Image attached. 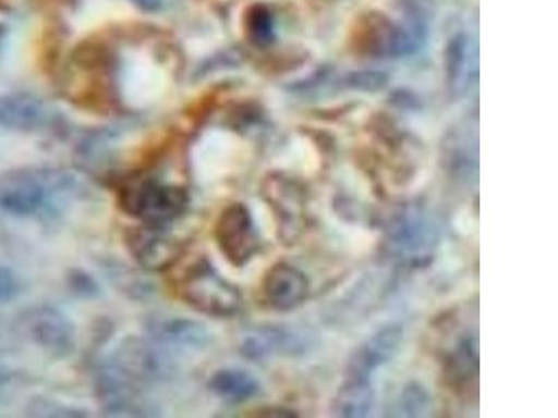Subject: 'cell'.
Wrapping results in <instances>:
<instances>
[{"mask_svg":"<svg viewBox=\"0 0 558 418\" xmlns=\"http://www.w3.org/2000/svg\"><path fill=\"white\" fill-rule=\"evenodd\" d=\"M73 187V177L57 169H20L0 179V211L16 218L51 213Z\"/></svg>","mask_w":558,"mask_h":418,"instance_id":"6da1fadb","label":"cell"},{"mask_svg":"<svg viewBox=\"0 0 558 418\" xmlns=\"http://www.w3.org/2000/svg\"><path fill=\"white\" fill-rule=\"evenodd\" d=\"M124 213L147 225L167 226L186 211L187 192L158 179L133 177L122 183L118 193Z\"/></svg>","mask_w":558,"mask_h":418,"instance_id":"7a4b0ae2","label":"cell"},{"mask_svg":"<svg viewBox=\"0 0 558 418\" xmlns=\"http://www.w3.org/2000/svg\"><path fill=\"white\" fill-rule=\"evenodd\" d=\"M183 300L194 310L209 317L235 316L242 305L238 287L229 283L207 260H202L187 271L181 283Z\"/></svg>","mask_w":558,"mask_h":418,"instance_id":"3957f363","label":"cell"},{"mask_svg":"<svg viewBox=\"0 0 558 418\" xmlns=\"http://www.w3.org/2000/svg\"><path fill=\"white\" fill-rule=\"evenodd\" d=\"M387 248L392 257L407 263H425L435 253L438 233L422 208H405L388 225Z\"/></svg>","mask_w":558,"mask_h":418,"instance_id":"277c9868","label":"cell"},{"mask_svg":"<svg viewBox=\"0 0 558 418\" xmlns=\"http://www.w3.org/2000/svg\"><path fill=\"white\" fill-rule=\"evenodd\" d=\"M19 327L35 345L54 356H68L76 345V328L66 314L51 306L28 308L20 316Z\"/></svg>","mask_w":558,"mask_h":418,"instance_id":"5b68a950","label":"cell"},{"mask_svg":"<svg viewBox=\"0 0 558 418\" xmlns=\"http://www.w3.org/2000/svg\"><path fill=\"white\" fill-rule=\"evenodd\" d=\"M441 161L446 171L466 183L476 182L480 173V127L477 116L453 124L441 143Z\"/></svg>","mask_w":558,"mask_h":418,"instance_id":"8992f818","label":"cell"},{"mask_svg":"<svg viewBox=\"0 0 558 418\" xmlns=\"http://www.w3.org/2000/svg\"><path fill=\"white\" fill-rule=\"evenodd\" d=\"M219 250L232 266L243 267L257 250V232L251 211L241 202L223 209L216 225Z\"/></svg>","mask_w":558,"mask_h":418,"instance_id":"52a82bcc","label":"cell"},{"mask_svg":"<svg viewBox=\"0 0 558 418\" xmlns=\"http://www.w3.org/2000/svg\"><path fill=\"white\" fill-rule=\"evenodd\" d=\"M128 251L140 267L147 271H163L172 267L182 256L183 244L166 226L147 225L129 229Z\"/></svg>","mask_w":558,"mask_h":418,"instance_id":"ba28073f","label":"cell"},{"mask_svg":"<svg viewBox=\"0 0 558 418\" xmlns=\"http://www.w3.org/2000/svg\"><path fill=\"white\" fill-rule=\"evenodd\" d=\"M114 367L137 383H157L173 374L171 358L153 343L129 337L114 352Z\"/></svg>","mask_w":558,"mask_h":418,"instance_id":"9c48e42d","label":"cell"},{"mask_svg":"<svg viewBox=\"0 0 558 418\" xmlns=\"http://www.w3.org/2000/svg\"><path fill=\"white\" fill-rule=\"evenodd\" d=\"M263 197L277 218L283 242L292 243L305 223V197L292 179L271 176L263 184Z\"/></svg>","mask_w":558,"mask_h":418,"instance_id":"30bf717a","label":"cell"},{"mask_svg":"<svg viewBox=\"0 0 558 418\" xmlns=\"http://www.w3.org/2000/svg\"><path fill=\"white\" fill-rule=\"evenodd\" d=\"M446 87L451 99L471 91L480 76V48L468 33H458L448 41L445 53Z\"/></svg>","mask_w":558,"mask_h":418,"instance_id":"8fae6325","label":"cell"},{"mask_svg":"<svg viewBox=\"0 0 558 418\" xmlns=\"http://www.w3.org/2000/svg\"><path fill=\"white\" fill-rule=\"evenodd\" d=\"M402 341L403 328L401 325L381 328L365 343H362L349 358L345 377L372 381L378 368L386 366L396 357Z\"/></svg>","mask_w":558,"mask_h":418,"instance_id":"7c38bea8","label":"cell"},{"mask_svg":"<svg viewBox=\"0 0 558 418\" xmlns=\"http://www.w3.org/2000/svg\"><path fill=\"white\" fill-rule=\"evenodd\" d=\"M365 41L368 52L377 58L407 57L421 42V28L416 23H397L380 16L368 23Z\"/></svg>","mask_w":558,"mask_h":418,"instance_id":"4fadbf2b","label":"cell"},{"mask_svg":"<svg viewBox=\"0 0 558 418\" xmlns=\"http://www.w3.org/2000/svg\"><path fill=\"white\" fill-rule=\"evenodd\" d=\"M263 295L272 310L281 312L295 310L307 298V276L296 267L279 262L264 276Z\"/></svg>","mask_w":558,"mask_h":418,"instance_id":"5bb4252c","label":"cell"},{"mask_svg":"<svg viewBox=\"0 0 558 418\" xmlns=\"http://www.w3.org/2000/svg\"><path fill=\"white\" fill-rule=\"evenodd\" d=\"M138 383L134 382L126 374H123L118 367L109 362L98 371L96 378V392L104 410L111 415H142L144 405L138 393Z\"/></svg>","mask_w":558,"mask_h":418,"instance_id":"9a60e30c","label":"cell"},{"mask_svg":"<svg viewBox=\"0 0 558 418\" xmlns=\"http://www.w3.org/2000/svg\"><path fill=\"white\" fill-rule=\"evenodd\" d=\"M146 327L159 345L181 351H202L211 340L207 328L191 318L154 317L147 321Z\"/></svg>","mask_w":558,"mask_h":418,"instance_id":"2e32d148","label":"cell"},{"mask_svg":"<svg viewBox=\"0 0 558 418\" xmlns=\"http://www.w3.org/2000/svg\"><path fill=\"white\" fill-rule=\"evenodd\" d=\"M41 99L27 93L0 94V127L13 132H37L48 123Z\"/></svg>","mask_w":558,"mask_h":418,"instance_id":"e0dca14e","label":"cell"},{"mask_svg":"<svg viewBox=\"0 0 558 418\" xmlns=\"http://www.w3.org/2000/svg\"><path fill=\"white\" fill-rule=\"evenodd\" d=\"M376 393L371 380L345 377L332 403L333 415L338 417H367L375 406Z\"/></svg>","mask_w":558,"mask_h":418,"instance_id":"ac0fdd59","label":"cell"},{"mask_svg":"<svg viewBox=\"0 0 558 418\" xmlns=\"http://www.w3.org/2000/svg\"><path fill=\"white\" fill-rule=\"evenodd\" d=\"M209 390L219 399L243 403L253 399L260 392V382L251 371L243 368H222L211 377Z\"/></svg>","mask_w":558,"mask_h":418,"instance_id":"d6986e66","label":"cell"},{"mask_svg":"<svg viewBox=\"0 0 558 418\" xmlns=\"http://www.w3.org/2000/svg\"><path fill=\"white\" fill-rule=\"evenodd\" d=\"M296 348L292 333L281 330H264L253 333L243 341L241 351L248 360H263L278 353H291Z\"/></svg>","mask_w":558,"mask_h":418,"instance_id":"ffe728a7","label":"cell"},{"mask_svg":"<svg viewBox=\"0 0 558 418\" xmlns=\"http://www.w3.org/2000/svg\"><path fill=\"white\" fill-rule=\"evenodd\" d=\"M447 372L457 388L476 381L480 374V353L475 336L463 337L448 361Z\"/></svg>","mask_w":558,"mask_h":418,"instance_id":"44dd1931","label":"cell"},{"mask_svg":"<svg viewBox=\"0 0 558 418\" xmlns=\"http://www.w3.org/2000/svg\"><path fill=\"white\" fill-rule=\"evenodd\" d=\"M430 405V395L421 383L412 382L401 393L400 407L403 416H423Z\"/></svg>","mask_w":558,"mask_h":418,"instance_id":"7402d4cb","label":"cell"},{"mask_svg":"<svg viewBox=\"0 0 558 418\" xmlns=\"http://www.w3.org/2000/svg\"><path fill=\"white\" fill-rule=\"evenodd\" d=\"M248 32L256 42L267 44L272 38V19L267 9L254 8L248 16Z\"/></svg>","mask_w":558,"mask_h":418,"instance_id":"603a6c76","label":"cell"},{"mask_svg":"<svg viewBox=\"0 0 558 418\" xmlns=\"http://www.w3.org/2000/svg\"><path fill=\"white\" fill-rule=\"evenodd\" d=\"M349 82H351L353 88L363 89V91H376V89L386 86L387 77L383 73H356L349 78Z\"/></svg>","mask_w":558,"mask_h":418,"instance_id":"cb8c5ba5","label":"cell"},{"mask_svg":"<svg viewBox=\"0 0 558 418\" xmlns=\"http://www.w3.org/2000/svg\"><path fill=\"white\" fill-rule=\"evenodd\" d=\"M19 288L17 276L9 268L0 266V303L12 300Z\"/></svg>","mask_w":558,"mask_h":418,"instance_id":"d4e9b609","label":"cell"},{"mask_svg":"<svg viewBox=\"0 0 558 418\" xmlns=\"http://www.w3.org/2000/svg\"><path fill=\"white\" fill-rule=\"evenodd\" d=\"M72 283L73 292L83 297L96 296L98 293V285L94 282L92 276H88L84 272H74L73 276L70 278Z\"/></svg>","mask_w":558,"mask_h":418,"instance_id":"484cf974","label":"cell"},{"mask_svg":"<svg viewBox=\"0 0 558 418\" xmlns=\"http://www.w3.org/2000/svg\"><path fill=\"white\" fill-rule=\"evenodd\" d=\"M10 380H12V377H10L8 368L0 366V391L9 385Z\"/></svg>","mask_w":558,"mask_h":418,"instance_id":"4316f807","label":"cell"},{"mask_svg":"<svg viewBox=\"0 0 558 418\" xmlns=\"http://www.w3.org/2000/svg\"><path fill=\"white\" fill-rule=\"evenodd\" d=\"M4 38V28L0 26V45H2Z\"/></svg>","mask_w":558,"mask_h":418,"instance_id":"83f0119b","label":"cell"}]
</instances>
